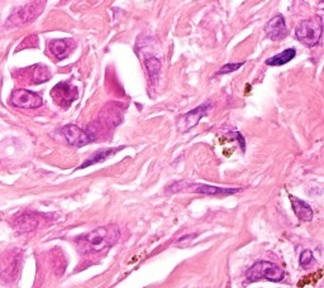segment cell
Returning <instances> with one entry per match:
<instances>
[{
  "instance_id": "obj_7",
  "label": "cell",
  "mask_w": 324,
  "mask_h": 288,
  "mask_svg": "<svg viewBox=\"0 0 324 288\" xmlns=\"http://www.w3.org/2000/svg\"><path fill=\"white\" fill-rule=\"evenodd\" d=\"M61 133L64 134V136L66 138V140L70 143L71 146L77 147V148L89 144L93 140L90 134H88L85 131H83L81 128L73 124H69L62 128Z\"/></svg>"
},
{
  "instance_id": "obj_11",
  "label": "cell",
  "mask_w": 324,
  "mask_h": 288,
  "mask_svg": "<svg viewBox=\"0 0 324 288\" xmlns=\"http://www.w3.org/2000/svg\"><path fill=\"white\" fill-rule=\"evenodd\" d=\"M124 147H119V148H109V149H100V151H96L94 155H92V157L88 158L85 162H84L81 166L79 167V170H83V168H86V167L93 166V164L100 163V162L107 161L108 158L114 155L118 151L123 149Z\"/></svg>"
},
{
  "instance_id": "obj_6",
  "label": "cell",
  "mask_w": 324,
  "mask_h": 288,
  "mask_svg": "<svg viewBox=\"0 0 324 288\" xmlns=\"http://www.w3.org/2000/svg\"><path fill=\"white\" fill-rule=\"evenodd\" d=\"M210 101H207V103L199 105L196 109L191 110V111L184 114L178 121V128L180 132H189L191 128H194L195 125H198V123L200 121V119L208 112L209 108H210Z\"/></svg>"
},
{
  "instance_id": "obj_12",
  "label": "cell",
  "mask_w": 324,
  "mask_h": 288,
  "mask_svg": "<svg viewBox=\"0 0 324 288\" xmlns=\"http://www.w3.org/2000/svg\"><path fill=\"white\" fill-rule=\"evenodd\" d=\"M295 56H297V49L288 48L266 60V65L267 66H282V65H286L291 60H294Z\"/></svg>"
},
{
  "instance_id": "obj_16",
  "label": "cell",
  "mask_w": 324,
  "mask_h": 288,
  "mask_svg": "<svg viewBox=\"0 0 324 288\" xmlns=\"http://www.w3.org/2000/svg\"><path fill=\"white\" fill-rule=\"evenodd\" d=\"M49 77H51V73H49L48 68H47L46 66H43V65H37V66L34 67L33 79L36 84L48 81Z\"/></svg>"
},
{
  "instance_id": "obj_18",
  "label": "cell",
  "mask_w": 324,
  "mask_h": 288,
  "mask_svg": "<svg viewBox=\"0 0 324 288\" xmlns=\"http://www.w3.org/2000/svg\"><path fill=\"white\" fill-rule=\"evenodd\" d=\"M313 261V253L310 250H304L300 255V266L301 267H306L309 264L312 263Z\"/></svg>"
},
{
  "instance_id": "obj_5",
  "label": "cell",
  "mask_w": 324,
  "mask_h": 288,
  "mask_svg": "<svg viewBox=\"0 0 324 288\" xmlns=\"http://www.w3.org/2000/svg\"><path fill=\"white\" fill-rule=\"evenodd\" d=\"M10 103L21 109H37L42 106L43 100L38 94L25 89H18L12 92Z\"/></svg>"
},
{
  "instance_id": "obj_10",
  "label": "cell",
  "mask_w": 324,
  "mask_h": 288,
  "mask_svg": "<svg viewBox=\"0 0 324 288\" xmlns=\"http://www.w3.org/2000/svg\"><path fill=\"white\" fill-rule=\"evenodd\" d=\"M290 201L293 203V210L295 212V215L300 219V220H304V222H310L314 216V212H313L312 207L309 206L305 201L299 200L298 197L290 195Z\"/></svg>"
},
{
  "instance_id": "obj_17",
  "label": "cell",
  "mask_w": 324,
  "mask_h": 288,
  "mask_svg": "<svg viewBox=\"0 0 324 288\" xmlns=\"http://www.w3.org/2000/svg\"><path fill=\"white\" fill-rule=\"evenodd\" d=\"M243 65H245V62H239V64H227L218 71L217 75H226V73L234 72V71L239 70Z\"/></svg>"
},
{
  "instance_id": "obj_14",
  "label": "cell",
  "mask_w": 324,
  "mask_h": 288,
  "mask_svg": "<svg viewBox=\"0 0 324 288\" xmlns=\"http://www.w3.org/2000/svg\"><path fill=\"white\" fill-rule=\"evenodd\" d=\"M38 222L37 219L32 215H23L18 219L17 222V227H18L21 231H31L33 230L34 227L37 226Z\"/></svg>"
},
{
  "instance_id": "obj_9",
  "label": "cell",
  "mask_w": 324,
  "mask_h": 288,
  "mask_svg": "<svg viewBox=\"0 0 324 288\" xmlns=\"http://www.w3.org/2000/svg\"><path fill=\"white\" fill-rule=\"evenodd\" d=\"M52 96L60 105L69 106L77 97V91L68 82H60L53 88Z\"/></svg>"
},
{
  "instance_id": "obj_4",
  "label": "cell",
  "mask_w": 324,
  "mask_h": 288,
  "mask_svg": "<svg viewBox=\"0 0 324 288\" xmlns=\"http://www.w3.org/2000/svg\"><path fill=\"white\" fill-rule=\"evenodd\" d=\"M170 190L172 192H180V191H191L195 194H203V195H211V196H218V195H223V196H228V195L237 194L241 191V188H227V187H217V186L210 185H202V183H191V182L186 181H179L170 186Z\"/></svg>"
},
{
  "instance_id": "obj_8",
  "label": "cell",
  "mask_w": 324,
  "mask_h": 288,
  "mask_svg": "<svg viewBox=\"0 0 324 288\" xmlns=\"http://www.w3.org/2000/svg\"><path fill=\"white\" fill-rule=\"evenodd\" d=\"M265 33L272 41H280L288 36V27L281 14L275 15L265 25Z\"/></svg>"
},
{
  "instance_id": "obj_1",
  "label": "cell",
  "mask_w": 324,
  "mask_h": 288,
  "mask_svg": "<svg viewBox=\"0 0 324 288\" xmlns=\"http://www.w3.org/2000/svg\"><path fill=\"white\" fill-rule=\"evenodd\" d=\"M119 237L120 230L116 226H100L84 237L77 238L75 243L80 253L89 254L110 248L118 242Z\"/></svg>"
},
{
  "instance_id": "obj_3",
  "label": "cell",
  "mask_w": 324,
  "mask_h": 288,
  "mask_svg": "<svg viewBox=\"0 0 324 288\" xmlns=\"http://www.w3.org/2000/svg\"><path fill=\"white\" fill-rule=\"evenodd\" d=\"M248 281L256 282L260 279H267L271 282H281L285 277V272L276 264L271 262H257L246 272Z\"/></svg>"
},
{
  "instance_id": "obj_15",
  "label": "cell",
  "mask_w": 324,
  "mask_h": 288,
  "mask_svg": "<svg viewBox=\"0 0 324 288\" xmlns=\"http://www.w3.org/2000/svg\"><path fill=\"white\" fill-rule=\"evenodd\" d=\"M144 65H146L147 71H148V73H150L151 80L156 81V80L159 79V76H160V70H161V62H160L157 58L152 57V58H147V60L144 61Z\"/></svg>"
},
{
  "instance_id": "obj_2",
  "label": "cell",
  "mask_w": 324,
  "mask_h": 288,
  "mask_svg": "<svg viewBox=\"0 0 324 288\" xmlns=\"http://www.w3.org/2000/svg\"><path fill=\"white\" fill-rule=\"evenodd\" d=\"M322 32H323L322 19L312 18L303 21L298 25L295 36H297V40L306 47H315L321 42Z\"/></svg>"
},
{
  "instance_id": "obj_13",
  "label": "cell",
  "mask_w": 324,
  "mask_h": 288,
  "mask_svg": "<svg viewBox=\"0 0 324 288\" xmlns=\"http://www.w3.org/2000/svg\"><path fill=\"white\" fill-rule=\"evenodd\" d=\"M49 51L52 52V55L55 56L57 60H64L69 56L70 52V47L69 43L64 40H53L49 42Z\"/></svg>"
}]
</instances>
